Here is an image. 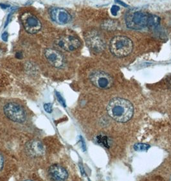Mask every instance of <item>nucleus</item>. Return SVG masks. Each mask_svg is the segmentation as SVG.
<instances>
[{"mask_svg": "<svg viewBox=\"0 0 171 181\" xmlns=\"http://www.w3.org/2000/svg\"><path fill=\"white\" fill-rule=\"evenodd\" d=\"M108 115L113 120L119 123H126L133 115L134 107L130 101L123 98L111 99L107 106Z\"/></svg>", "mask_w": 171, "mask_h": 181, "instance_id": "f257e3e1", "label": "nucleus"}, {"mask_svg": "<svg viewBox=\"0 0 171 181\" xmlns=\"http://www.w3.org/2000/svg\"><path fill=\"white\" fill-rule=\"evenodd\" d=\"M133 48V42L126 36H115L110 41V51L113 56L117 57L127 56L131 53Z\"/></svg>", "mask_w": 171, "mask_h": 181, "instance_id": "f03ea898", "label": "nucleus"}, {"mask_svg": "<svg viewBox=\"0 0 171 181\" xmlns=\"http://www.w3.org/2000/svg\"><path fill=\"white\" fill-rule=\"evenodd\" d=\"M149 15L145 12L134 9L129 10L125 15V23L127 27L140 30L147 25Z\"/></svg>", "mask_w": 171, "mask_h": 181, "instance_id": "7ed1b4c3", "label": "nucleus"}, {"mask_svg": "<svg viewBox=\"0 0 171 181\" xmlns=\"http://www.w3.org/2000/svg\"><path fill=\"white\" fill-rule=\"evenodd\" d=\"M5 115L9 119L16 123H23L25 121L26 115L24 110L17 103H7L3 108Z\"/></svg>", "mask_w": 171, "mask_h": 181, "instance_id": "20e7f679", "label": "nucleus"}, {"mask_svg": "<svg viewBox=\"0 0 171 181\" xmlns=\"http://www.w3.org/2000/svg\"><path fill=\"white\" fill-rule=\"evenodd\" d=\"M89 79L96 87L102 90L110 88L113 84V79L111 75L99 70L91 72L89 75Z\"/></svg>", "mask_w": 171, "mask_h": 181, "instance_id": "39448f33", "label": "nucleus"}, {"mask_svg": "<svg viewBox=\"0 0 171 181\" xmlns=\"http://www.w3.org/2000/svg\"><path fill=\"white\" fill-rule=\"evenodd\" d=\"M85 40L88 47L95 52L99 53L104 50L105 42L98 31H88L85 35Z\"/></svg>", "mask_w": 171, "mask_h": 181, "instance_id": "423d86ee", "label": "nucleus"}, {"mask_svg": "<svg viewBox=\"0 0 171 181\" xmlns=\"http://www.w3.org/2000/svg\"><path fill=\"white\" fill-rule=\"evenodd\" d=\"M21 21L25 30L29 34H36L42 27L39 19L30 12H24L23 14L21 16Z\"/></svg>", "mask_w": 171, "mask_h": 181, "instance_id": "0eeeda50", "label": "nucleus"}, {"mask_svg": "<svg viewBox=\"0 0 171 181\" xmlns=\"http://www.w3.org/2000/svg\"><path fill=\"white\" fill-rule=\"evenodd\" d=\"M57 44L64 50L73 52L81 46V43L80 40L75 36H66L59 39Z\"/></svg>", "mask_w": 171, "mask_h": 181, "instance_id": "6e6552de", "label": "nucleus"}, {"mask_svg": "<svg viewBox=\"0 0 171 181\" xmlns=\"http://www.w3.org/2000/svg\"><path fill=\"white\" fill-rule=\"evenodd\" d=\"M50 15L51 19L59 25L68 24L72 19L70 13L62 8H52L50 11Z\"/></svg>", "mask_w": 171, "mask_h": 181, "instance_id": "1a4fd4ad", "label": "nucleus"}, {"mask_svg": "<svg viewBox=\"0 0 171 181\" xmlns=\"http://www.w3.org/2000/svg\"><path fill=\"white\" fill-rule=\"evenodd\" d=\"M45 56L49 63L56 68H61L64 63L63 56L59 51L52 48L45 50Z\"/></svg>", "mask_w": 171, "mask_h": 181, "instance_id": "9d476101", "label": "nucleus"}, {"mask_svg": "<svg viewBox=\"0 0 171 181\" xmlns=\"http://www.w3.org/2000/svg\"><path fill=\"white\" fill-rule=\"evenodd\" d=\"M48 174L51 179L55 181H64L68 177L66 170L59 165H53L50 167Z\"/></svg>", "mask_w": 171, "mask_h": 181, "instance_id": "9b49d317", "label": "nucleus"}, {"mask_svg": "<svg viewBox=\"0 0 171 181\" xmlns=\"http://www.w3.org/2000/svg\"><path fill=\"white\" fill-rule=\"evenodd\" d=\"M28 150L30 151V153H32L34 155H40L43 152V146L40 142H37V141L31 142L30 144H29Z\"/></svg>", "mask_w": 171, "mask_h": 181, "instance_id": "f8f14e48", "label": "nucleus"}, {"mask_svg": "<svg viewBox=\"0 0 171 181\" xmlns=\"http://www.w3.org/2000/svg\"><path fill=\"white\" fill-rule=\"evenodd\" d=\"M102 28L106 30H114L117 27V23L113 20H106L102 24Z\"/></svg>", "mask_w": 171, "mask_h": 181, "instance_id": "ddd939ff", "label": "nucleus"}, {"mask_svg": "<svg viewBox=\"0 0 171 181\" xmlns=\"http://www.w3.org/2000/svg\"><path fill=\"white\" fill-rule=\"evenodd\" d=\"M160 18L155 15H149L148 21H147V27H155L159 25Z\"/></svg>", "mask_w": 171, "mask_h": 181, "instance_id": "4468645a", "label": "nucleus"}, {"mask_svg": "<svg viewBox=\"0 0 171 181\" xmlns=\"http://www.w3.org/2000/svg\"><path fill=\"white\" fill-rule=\"evenodd\" d=\"M150 147L151 146L147 144L136 143L134 145V149L138 152H146L150 148Z\"/></svg>", "mask_w": 171, "mask_h": 181, "instance_id": "2eb2a0df", "label": "nucleus"}, {"mask_svg": "<svg viewBox=\"0 0 171 181\" xmlns=\"http://www.w3.org/2000/svg\"><path fill=\"white\" fill-rule=\"evenodd\" d=\"M120 10V7L117 6V5H113L112 6L111 9V14L114 16H116L118 14V12Z\"/></svg>", "mask_w": 171, "mask_h": 181, "instance_id": "dca6fc26", "label": "nucleus"}, {"mask_svg": "<svg viewBox=\"0 0 171 181\" xmlns=\"http://www.w3.org/2000/svg\"><path fill=\"white\" fill-rule=\"evenodd\" d=\"M56 96H57V99L59 100V102L61 103V104L63 106L66 107L65 101H64V99L62 98V97L61 96V95L59 93L57 92H56Z\"/></svg>", "mask_w": 171, "mask_h": 181, "instance_id": "f3484780", "label": "nucleus"}, {"mask_svg": "<svg viewBox=\"0 0 171 181\" xmlns=\"http://www.w3.org/2000/svg\"><path fill=\"white\" fill-rule=\"evenodd\" d=\"M51 103H47L44 105V108H45V111H47L48 113L51 112Z\"/></svg>", "mask_w": 171, "mask_h": 181, "instance_id": "a211bd4d", "label": "nucleus"}, {"mask_svg": "<svg viewBox=\"0 0 171 181\" xmlns=\"http://www.w3.org/2000/svg\"><path fill=\"white\" fill-rule=\"evenodd\" d=\"M115 2L116 3L119 4V5H122V6H123V7H127V8H128L129 7V5H127V4H126L125 3H124V2H123L122 1H121V0H115Z\"/></svg>", "mask_w": 171, "mask_h": 181, "instance_id": "6ab92c4d", "label": "nucleus"}, {"mask_svg": "<svg viewBox=\"0 0 171 181\" xmlns=\"http://www.w3.org/2000/svg\"><path fill=\"white\" fill-rule=\"evenodd\" d=\"M1 38L4 41H7L8 40V38H9V34L7 32H4L1 35Z\"/></svg>", "mask_w": 171, "mask_h": 181, "instance_id": "aec40b11", "label": "nucleus"}, {"mask_svg": "<svg viewBox=\"0 0 171 181\" xmlns=\"http://www.w3.org/2000/svg\"><path fill=\"white\" fill-rule=\"evenodd\" d=\"M4 165V159L3 156L0 154V171L1 170Z\"/></svg>", "mask_w": 171, "mask_h": 181, "instance_id": "412c9836", "label": "nucleus"}, {"mask_svg": "<svg viewBox=\"0 0 171 181\" xmlns=\"http://www.w3.org/2000/svg\"><path fill=\"white\" fill-rule=\"evenodd\" d=\"M0 7H1V8L3 9H7V8L10 7V5H6V4H3V3H0Z\"/></svg>", "mask_w": 171, "mask_h": 181, "instance_id": "4be33fe9", "label": "nucleus"}, {"mask_svg": "<svg viewBox=\"0 0 171 181\" xmlns=\"http://www.w3.org/2000/svg\"><path fill=\"white\" fill-rule=\"evenodd\" d=\"M15 57L18 59H21L23 57V54L22 52H18L16 53L15 54Z\"/></svg>", "mask_w": 171, "mask_h": 181, "instance_id": "5701e85b", "label": "nucleus"}, {"mask_svg": "<svg viewBox=\"0 0 171 181\" xmlns=\"http://www.w3.org/2000/svg\"><path fill=\"white\" fill-rule=\"evenodd\" d=\"M1 55H2V51L0 50V57L1 56Z\"/></svg>", "mask_w": 171, "mask_h": 181, "instance_id": "b1692460", "label": "nucleus"}, {"mask_svg": "<svg viewBox=\"0 0 171 181\" xmlns=\"http://www.w3.org/2000/svg\"></svg>", "mask_w": 171, "mask_h": 181, "instance_id": "393cba45", "label": "nucleus"}]
</instances>
